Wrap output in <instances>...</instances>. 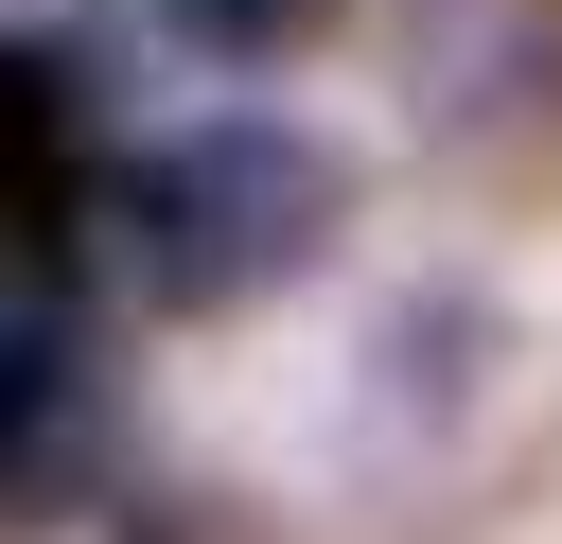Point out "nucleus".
<instances>
[{
	"instance_id": "1",
	"label": "nucleus",
	"mask_w": 562,
	"mask_h": 544,
	"mask_svg": "<svg viewBox=\"0 0 562 544\" xmlns=\"http://www.w3.org/2000/svg\"><path fill=\"white\" fill-rule=\"evenodd\" d=\"M351 246V140L299 105H193L158 140H123L105 175V263L158 316H246L281 281H316Z\"/></svg>"
},
{
	"instance_id": "2",
	"label": "nucleus",
	"mask_w": 562,
	"mask_h": 544,
	"mask_svg": "<svg viewBox=\"0 0 562 544\" xmlns=\"http://www.w3.org/2000/svg\"><path fill=\"white\" fill-rule=\"evenodd\" d=\"M386 105L422 158H544L562 140V0H386Z\"/></svg>"
},
{
	"instance_id": "3",
	"label": "nucleus",
	"mask_w": 562,
	"mask_h": 544,
	"mask_svg": "<svg viewBox=\"0 0 562 544\" xmlns=\"http://www.w3.org/2000/svg\"><path fill=\"white\" fill-rule=\"evenodd\" d=\"M105 509V369H88V281H18L0 333V526L53 544Z\"/></svg>"
},
{
	"instance_id": "4",
	"label": "nucleus",
	"mask_w": 562,
	"mask_h": 544,
	"mask_svg": "<svg viewBox=\"0 0 562 544\" xmlns=\"http://www.w3.org/2000/svg\"><path fill=\"white\" fill-rule=\"evenodd\" d=\"M492 386H509V316L492 298H386L369 316V351H351V456L369 474H457V439L492 421Z\"/></svg>"
},
{
	"instance_id": "5",
	"label": "nucleus",
	"mask_w": 562,
	"mask_h": 544,
	"mask_svg": "<svg viewBox=\"0 0 562 544\" xmlns=\"http://www.w3.org/2000/svg\"><path fill=\"white\" fill-rule=\"evenodd\" d=\"M193 53H228V70H281L299 35H334V0H158Z\"/></svg>"
},
{
	"instance_id": "6",
	"label": "nucleus",
	"mask_w": 562,
	"mask_h": 544,
	"mask_svg": "<svg viewBox=\"0 0 562 544\" xmlns=\"http://www.w3.org/2000/svg\"><path fill=\"white\" fill-rule=\"evenodd\" d=\"M123 544H281V526H246L228 491H123Z\"/></svg>"
}]
</instances>
